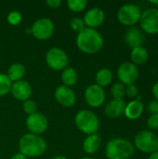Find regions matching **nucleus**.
Returning <instances> with one entry per match:
<instances>
[{"mask_svg": "<svg viewBox=\"0 0 158 159\" xmlns=\"http://www.w3.org/2000/svg\"><path fill=\"white\" fill-rule=\"evenodd\" d=\"M76 46L83 53L96 54L103 47V37L96 29L86 27L77 34Z\"/></svg>", "mask_w": 158, "mask_h": 159, "instance_id": "obj_1", "label": "nucleus"}, {"mask_svg": "<svg viewBox=\"0 0 158 159\" xmlns=\"http://www.w3.org/2000/svg\"><path fill=\"white\" fill-rule=\"evenodd\" d=\"M19 150L26 157H39L45 154L47 143L40 135L24 134L19 141Z\"/></svg>", "mask_w": 158, "mask_h": 159, "instance_id": "obj_2", "label": "nucleus"}, {"mask_svg": "<svg viewBox=\"0 0 158 159\" xmlns=\"http://www.w3.org/2000/svg\"><path fill=\"white\" fill-rule=\"evenodd\" d=\"M134 151V145L129 140L114 138L106 144L105 156L108 159H129L133 156Z\"/></svg>", "mask_w": 158, "mask_h": 159, "instance_id": "obj_3", "label": "nucleus"}, {"mask_svg": "<svg viewBox=\"0 0 158 159\" xmlns=\"http://www.w3.org/2000/svg\"><path fill=\"white\" fill-rule=\"evenodd\" d=\"M74 123L78 129L85 134H95L100 128V120L96 114L89 110H80L74 116Z\"/></svg>", "mask_w": 158, "mask_h": 159, "instance_id": "obj_4", "label": "nucleus"}, {"mask_svg": "<svg viewBox=\"0 0 158 159\" xmlns=\"http://www.w3.org/2000/svg\"><path fill=\"white\" fill-rule=\"evenodd\" d=\"M134 144L140 151L152 154L158 151V136L152 131L142 130L135 136Z\"/></svg>", "mask_w": 158, "mask_h": 159, "instance_id": "obj_5", "label": "nucleus"}, {"mask_svg": "<svg viewBox=\"0 0 158 159\" xmlns=\"http://www.w3.org/2000/svg\"><path fill=\"white\" fill-rule=\"evenodd\" d=\"M46 62L54 71L65 69L69 63V57L66 52L60 48H51L46 53Z\"/></svg>", "mask_w": 158, "mask_h": 159, "instance_id": "obj_6", "label": "nucleus"}, {"mask_svg": "<svg viewBox=\"0 0 158 159\" xmlns=\"http://www.w3.org/2000/svg\"><path fill=\"white\" fill-rule=\"evenodd\" d=\"M142 16L141 8L135 4L123 5L117 12V19L120 23L127 26H131L140 21Z\"/></svg>", "mask_w": 158, "mask_h": 159, "instance_id": "obj_7", "label": "nucleus"}, {"mask_svg": "<svg viewBox=\"0 0 158 159\" xmlns=\"http://www.w3.org/2000/svg\"><path fill=\"white\" fill-rule=\"evenodd\" d=\"M54 30L55 26L50 19L41 18L34 22L31 33L38 40H47L53 35Z\"/></svg>", "mask_w": 158, "mask_h": 159, "instance_id": "obj_8", "label": "nucleus"}, {"mask_svg": "<svg viewBox=\"0 0 158 159\" xmlns=\"http://www.w3.org/2000/svg\"><path fill=\"white\" fill-rule=\"evenodd\" d=\"M141 28L147 34H158V8H148L142 12L140 19Z\"/></svg>", "mask_w": 158, "mask_h": 159, "instance_id": "obj_9", "label": "nucleus"}, {"mask_svg": "<svg viewBox=\"0 0 158 159\" xmlns=\"http://www.w3.org/2000/svg\"><path fill=\"white\" fill-rule=\"evenodd\" d=\"M117 77L123 85H133L139 77L138 67L130 61L123 62L117 69Z\"/></svg>", "mask_w": 158, "mask_h": 159, "instance_id": "obj_10", "label": "nucleus"}, {"mask_svg": "<svg viewBox=\"0 0 158 159\" xmlns=\"http://www.w3.org/2000/svg\"><path fill=\"white\" fill-rule=\"evenodd\" d=\"M85 101L90 107H101L105 102L104 89L96 84L88 86L85 90Z\"/></svg>", "mask_w": 158, "mask_h": 159, "instance_id": "obj_11", "label": "nucleus"}, {"mask_svg": "<svg viewBox=\"0 0 158 159\" xmlns=\"http://www.w3.org/2000/svg\"><path fill=\"white\" fill-rule=\"evenodd\" d=\"M48 123L47 117L41 114L36 112L35 114H33L31 116H28L26 119V127L30 133L40 135L44 133L47 129Z\"/></svg>", "mask_w": 158, "mask_h": 159, "instance_id": "obj_12", "label": "nucleus"}, {"mask_svg": "<svg viewBox=\"0 0 158 159\" xmlns=\"http://www.w3.org/2000/svg\"><path fill=\"white\" fill-rule=\"evenodd\" d=\"M56 101L63 107H72L75 104L76 95L74 91L66 86H59L54 92Z\"/></svg>", "mask_w": 158, "mask_h": 159, "instance_id": "obj_13", "label": "nucleus"}, {"mask_svg": "<svg viewBox=\"0 0 158 159\" xmlns=\"http://www.w3.org/2000/svg\"><path fill=\"white\" fill-rule=\"evenodd\" d=\"M105 20V14L102 9L99 7H92L87 11L84 16V23L87 28L96 29L101 26Z\"/></svg>", "mask_w": 158, "mask_h": 159, "instance_id": "obj_14", "label": "nucleus"}, {"mask_svg": "<svg viewBox=\"0 0 158 159\" xmlns=\"http://www.w3.org/2000/svg\"><path fill=\"white\" fill-rule=\"evenodd\" d=\"M11 93L13 97L20 102H24L26 100H29L33 89L31 85L25 81V80H20L17 82H13L11 86Z\"/></svg>", "mask_w": 158, "mask_h": 159, "instance_id": "obj_15", "label": "nucleus"}, {"mask_svg": "<svg viewBox=\"0 0 158 159\" xmlns=\"http://www.w3.org/2000/svg\"><path fill=\"white\" fill-rule=\"evenodd\" d=\"M126 105L123 99H113L106 104L104 114L109 118H117L124 114Z\"/></svg>", "mask_w": 158, "mask_h": 159, "instance_id": "obj_16", "label": "nucleus"}, {"mask_svg": "<svg viewBox=\"0 0 158 159\" xmlns=\"http://www.w3.org/2000/svg\"><path fill=\"white\" fill-rule=\"evenodd\" d=\"M125 41L129 48H134L137 47H141L143 44L144 35L139 28L132 27L127 31L125 35Z\"/></svg>", "mask_w": 158, "mask_h": 159, "instance_id": "obj_17", "label": "nucleus"}, {"mask_svg": "<svg viewBox=\"0 0 158 159\" xmlns=\"http://www.w3.org/2000/svg\"><path fill=\"white\" fill-rule=\"evenodd\" d=\"M143 109H144V107H143L142 102L141 101L134 100L126 105L124 114L129 119L134 120V119L139 118L142 116Z\"/></svg>", "mask_w": 158, "mask_h": 159, "instance_id": "obj_18", "label": "nucleus"}, {"mask_svg": "<svg viewBox=\"0 0 158 159\" xmlns=\"http://www.w3.org/2000/svg\"><path fill=\"white\" fill-rule=\"evenodd\" d=\"M102 143L101 137L98 134H91L88 135V137L83 142V150L88 155H93L95 154Z\"/></svg>", "mask_w": 158, "mask_h": 159, "instance_id": "obj_19", "label": "nucleus"}, {"mask_svg": "<svg viewBox=\"0 0 158 159\" xmlns=\"http://www.w3.org/2000/svg\"><path fill=\"white\" fill-rule=\"evenodd\" d=\"M25 66L21 63H13L9 66L7 70V76L11 80V82H17L22 80L25 75Z\"/></svg>", "mask_w": 158, "mask_h": 159, "instance_id": "obj_20", "label": "nucleus"}, {"mask_svg": "<svg viewBox=\"0 0 158 159\" xmlns=\"http://www.w3.org/2000/svg\"><path fill=\"white\" fill-rule=\"evenodd\" d=\"M77 79H78L77 72L73 67L67 66L65 69L62 70L61 81H62V85L63 86L71 88V87L74 86L77 83Z\"/></svg>", "mask_w": 158, "mask_h": 159, "instance_id": "obj_21", "label": "nucleus"}, {"mask_svg": "<svg viewBox=\"0 0 158 159\" xmlns=\"http://www.w3.org/2000/svg\"><path fill=\"white\" fill-rule=\"evenodd\" d=\"M113 80V74L107 68H102L99 70L95 75L96 85L100 86L103 89V87H107L112 83Z\"/></svg>", "mask_w": 158, "mask_h": 159, "instance_id": "obj_22", "label": "nucleus"}, {"mask_svg": "<svg viewBox=\"0 0 158 159\" xmlns=\"http://www.w3.org/2000/svg\"><path fill=\"white\" fill-rule=\"evenodd\" d=\"M130 59L132 61V63L136 64H143L148 60V51L145 48L142 46L132 48L130 53Z\"/></svg>", "mask_w": 158, "mask_h": 159, "instance_id": "obj_23", "label": "nucleus"}, {"mask_svg": "<svg viewBox=\"0 0 158 159\" xmlns=\"http://www.w3.org/2000/svg\"><path fill=\"white\" fill-rule=\"evenodd\" d=\"M12 82L7 74L0 73V97L7 95L11 90Z\"/></svg>", "mask_w": 158, "mask_h": 159, "instance_id": "obj_24", "label": "nucleus"}, {"mask_svg": "<svg viewBox=\"0 0 158 159\" xmlns=\"http://www.w3.org/2000/svg\"><path fill=\"white\" fill-rule=\"evenodd\" d=\"M88 5L87 0H68L67 6L68 8L73 12H81L83 11Z\"/></svg>", "mask_w": 158, "mask_h": 159, "instance_id": "obj_25", "label": "nucleus"}, {"mask_svg": "<svg viewBox=\"0 0 158 159\" xmlns=\"http://www.w3.org/2000/svg\"><path fill=\"white\" fill-rule=\"evenodd\" d=\"M111 92L114 99H123V97L126 95V87L122 83L116 82L113 85Z\"/></svg>", "mask_w": 158, "mask_h": 159, "instance_id": "obj_26", "label": "nucleus"}, {"mask_svg": "<svg viewBox=\"0 0 158 159\" xmlns=\"http://www.w3.org/2000/svg\"><path fill=\"white\" fill-rule=\"evenodd\" d=\"M22 109L23 111L28 115V116H31L33 114H35L37 112V105H36V102L31 99L29 100H26L23 102L22 103Z\"/></svg>", "mask_w": 158, "mask_h": 159, "instance_id": "obj_27", "label": "nucleus"}, {"mask_svg": "<svg viewBox=\"0 0 158 159\" xmlns=\"http://www.w3.org/2000/svg\"><path fill=\"white\" fill-rule=\"evenodd\" d=\"M70 26H71L72 30L74 31V32H76L77 34H79L80 32H82L86 28V25L84 23L83 19L78 18V17H74V18H73L71 20Z\"/></svg>", "mask_w": 158, "mask_h": 159, "instance_id": "obj_28", "label": "nucleus"}, {"mask_svg": "<svg viewBox=\"0 0 158 159\" xmlns=\"http://www.w3.org/2000/svg\"><path fill=\"white\" fill-rule=\"evenodd\" d=\"M21 20H22V16H21V14H20V12H18V11H11V12L8 13V15H7V22H8L10 25H13V26L20 24V21H21Z\"/></svg>", "mask_w": 158, "mask_h": 159, "instance_id": "obj_29", "label": "nucleus"}, {"mask_svg": "<svg viewBox=\"0 0 158 159\" xmlns=\"http://www.w3.org/2000/svg\"><path fill=\"white\" fill-rule=\"evenodd\" d=\"M147 126L150 129H158V115H152L148 118Z\"/></svg>", "mask_w": 158, "mask_h": 159, "instance_id": "obj_30", "label": "nucleus"}, {"mask_svg": "<svg viewBox=\"0 0 158 159\" xmlns=\"http://www.w3.org/2000/svg\"><path fill=\"white\" fill-rule=\"evenodd\" d=\"M126 94L129 98H135L138 96V88L136 85H129L126 88Z\"/></svg>", "mask_w": 158, "mask_h": 159, "instance_id": "obj_31", "label": "nucleus"}, {"mask_svg": "<svg viewBox=\"0 0 158 159\" xmlns=\"http://www.w3.org/2000/svg\"><path fill=\"white\" fill-rule=\"evenodd\" d=\"M148 110L152 115H158V101H151L148 104Z\"/></svg>", "mask_w": 158, "mask_h": 159, "instance_id": "obj_32", "label": "nucleus"}, {"mask_svg": "<svg viewBox=\"0 0 158 159\" xmlns=\"http://www.w3.org/2000/svg\"><path fill=\"white\" fill-rule=\"evenodd\" d=\"M46 4L51 7V8H58L61 5V0H47Z\"/></svg>", "mask_w": 158, "mask_h": 159, "instance_id": "obj_33", "label": "nucleus"}, {"mask_svg": "<svg viewBox=\"0 0 158 159\" xmlns=\"http://www.w3.org/2000/svg\"><path fill=\"white\" fill-rule=\"evenodd\" d=\"M152 91H153V94H154V96L156 97V101H158V82L157 83H156V84L153 86Z\"/></svg>", "mask_w": 158, "mask_h": 159, "instance_id": "obj_34", "label": "nucleus"}, {"mask_svg": "<svg viewBox=\"0 0 158 159\" xmlns=\"http://www.w3.org/2000/svg\"><path fill=\"white\" fill-rule=\"evenodd\" d=\"M10 159H28V157H26L25 156H23V155L20 154V153H17V154L13 155Z\"/></svg>", "mask_w": 158, "mask_h": 159, "instance_id": "obj_35", "label": "nucleus"}, {"mask_svg": "<svg viewBox=\"0 0 158 159\" xmlns=\"http://www.w3.org/2000/svg\"><path fill=\"white\" fill-rule=\"evenodd\" d=\"M148 159H158V151H156V152L152 153L150 155V157H148Z\"/></svg>", "mask_w": 158, "mask_h": 159, "instance_id": "obj_36", "label": "nucleus"}, {"mask_svg": "<svg viewBox=\"0 0 158 159\" xmlns=\"http://www.w3.org/2000/svg\"><path fill=\"white\" fill-rule=\"evenodd\" d=\"M50 159H68L67 157H63V156H55L53 157H51Z\"/></svg>", "mask_w": 158, "mask_h": 159, "instance_id": "obj_37", "label": "nucleus"}, {"mask_svg": "<svg viewBox=\"0 0 158 159\" xmlns=\"http://www.w3.org/2000/svg\"><path fill=\"white\" fill-rule=\"evenodd\" d=\"M150 3H151V4H153V5L158 6V1H156V0H154V1H153V0H151V1H150Z\"/></svg>", "mask_w": 158, "mask_h": 159, "instance_id": "obj_38", "label": "nucleus"}, {"mask_svg": "<svg viewBox=\"0 0 158 159\" xmlns=\"http://www.w3.org/2000/svg\"><path fill=\"white\" fill-rule=\"evenodd\" d=\"M81 159H93V158H91V157H82Z\"/></svg>", "mask_w": 158, "mask_h": 159, "instance_id": "obj_39", "label": "nucleus"}]
</instances>
